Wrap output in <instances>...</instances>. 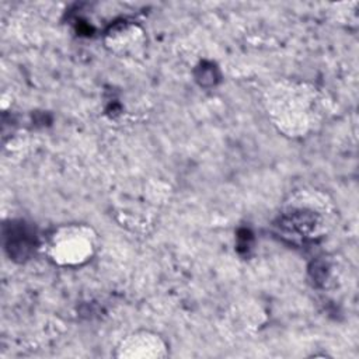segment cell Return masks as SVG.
<instances>
[{"mask_svg":"<svg viewBox=\"0 0 359 359\" xmlns=\"http://www.w3.org/2000/svg\"><path fill=\"white\" fill-rule=\"evenodd\" d=\"M266 109L273 125L289 136H304L318 122L316 88L300 83H278L268 90Z\"/></svg>","mask_w":359,"mask_h":359,"instance_id":"6da1fadb","label":"cell"},{"mask_svg":"<svg viewBox=\"0 0 359 359\" xmlns=\"http://www.w3.org/2000/svg\"><path fill=\"white\" fill-rule=\"evenodd\" d=\"M334 209L327 195L313 191H297L279 213V227L289 236L300 240L323 237L332 226Z\"/></svg>","mask_w":359,"mask_h":359,"instance_id":"7a4b0ae2","label":"cell"},{"mask_svg":"<svg viewBox=\"0 0 359 359\" xmlns=\"http://www.w3.org/2000/svg\"><path fill=\"white\" fill-rule=\"evenodd\" d=\"M49 258L62 266H79L88 262L97 250L95 231L81 223L55 229L46 244Z\"/></svg>","mask_w":359,"mask_h":359,"instance_id":"3957f363","label":"cell"},{"mask_svg":"<svg viewBox=\"0 0 359 359\" xmlns=\"http://www.w3.org/2000/svg\"><path fill=\"white\" fill-rule=\"evenodd\" d=\"M168 349L164 339L150 331H136L126 335L116 346V358L154 359L167 356Z\"/></svg>","mask_w":359,"mask_h":359,"instance_id":"277c9868","label":"cell"},{"mask_svg":"<svg viewBox=\"0 0 359 359\" xmlns=\"http://www.w3.org/2000/svg\"><path fill=\"white\" fill-rule=\"evenodd\" d=\"M132 27H123L122 29H111L108 32L109 41L107 42V46L114 50L115 53H129L136 50L139 43V35H136V28L133 31H129Z\"/></svg>","mask_w":359,"mask_h":359,"instance_id":"5b68a950","label":"cell"}]
</instances>
